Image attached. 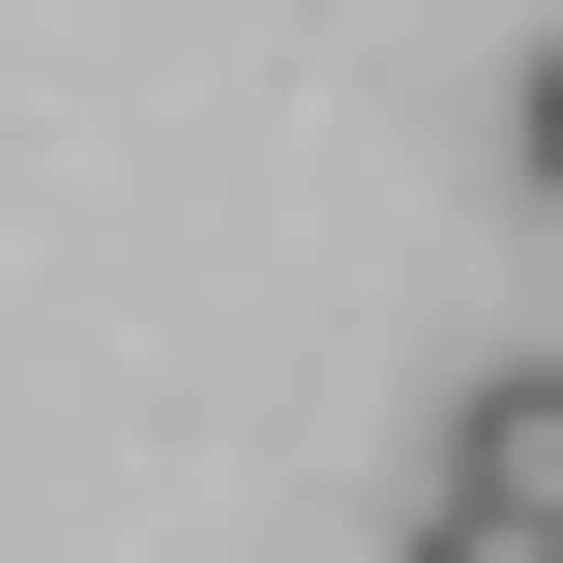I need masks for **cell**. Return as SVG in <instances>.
I'll use <instances>...</instances> for the list:
<instances>
[{
	"label": "cell",
	"mask_w": 563,
	"mask_h": 563,
	"mask_svg": "<svg viewBox=\"0 0 563 563\" xmlns=\"http://www.w3.org/2000/svg\"><path fill=\"white\" fill-rule=\"evenodd\" d=\"M505 148H534V178H563V59H534V89H505Z\"/></svg>",
	"instance_id": "obj_3"
},
{
	"label": "cell",
	"mask_w": 563,
	"mask_h": 563,
	"mask_svg": "<svg viewBox=\"0 0 563 563\" xmlns=\"http://www.w3.org/2000/svg\"><path fill=\"white\" fill-rule=\"evenodd\" d=\"M416 563H563V534H505V505H416Z\"/></svg>",
	"instance_id": "obj_2"
},
{
	"label": "cell",
	"mask_w": 563,
	"mask_h": 563,
	"mask_svg": "<svg viewBox=\"0 0 563 563\" xmlns=\"http://www.w3.org/2000/svg\"><path fill=\"white\" fill-rule=\"evenodd\" d=\"M445 505H505V534H563V356H505V386L445 416Z\"/></svg>",
	"instance_id": "obj_1"
}]
</instances>
